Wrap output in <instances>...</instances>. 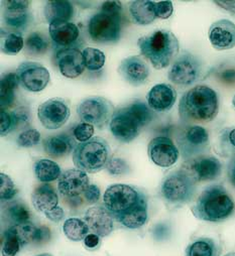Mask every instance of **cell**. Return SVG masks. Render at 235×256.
I'll return each mask as SVG.
<instances>
[{
    "label": "cell",
    "mask_w": 235,
    "mask_h": 256,
    "mask_svg": "<svg viewBox=\"0 0 235 256\" xmlns=\"http://www.w3.org/2000/svg\"><path fill=\"white\" fill-rule=\"evenodd\" d=\"M63 231L66 237L74 242L82 241L89 233V227L85 220L79 218H69L64 222Z\"/></svg>",
    "instance_id": "obj_31"
},
{
    "label": "cell",
    "mask_w": 235,
    "mask_h": 256,
    "mask_svg": "<svg viewBox=\"0 0 235 256\" xmlns=\"http://www.w3.org/2000/svg\"><path fill=\"white\" fill-rule=\"evenodd\" d=\"M177 144L184 160L203 156L209 148V134L200 125H189L177 134Z\"/></svg>",
    "instance_id": "obj_8"
},
{
    "label": "cell",
    "mask_w": 235,
    "mask_h": 256,
    "mask_svg": "<svg viewBox=\"0 0 235 256\" xmlns=\"http://www.w3.org/2000/svg\"><path fill=\"white\" fill-rule=\"evenodd\" d=\"M214 4L220 8L235 14V0H231V2H214Z\"/></svg>",
    "instance_id": "obj_56"
},
{
    "label": "cell",
    "mask_w": 235,
    "mask_h": 256,
    "mask_svg": "<svg viewBox=\"0 0 235 256\" xmlns=\"http://www.w3.org/2000/svg\"><path fill=\"white\" fill-rule=\"evenodd\" d=\"M185 170L194 178L196 182L217 180L222 174L221 162L212 156H200L184 164Z\"/></svg>",
    "instance_id": "obj_14"
},
{
    "label": "cell",
    "mask_w": 235,
    "mask_h": 256,
    "mask_svg": "<svg viewBox=\"0 0 235 256\" xmlns=\"http://www.w3.org/2000/svg\"><path fill=\"white\" fill-rule=\"evenodd\" d=\"M44 14L48 22H70L74 16V8L67 0H54L48 2L44 8Z\"/></svg>",
    "instance_id": "obj_26"
},
{
    "label": "cell",
    "mask_w": 235,
    "mask_h": 256,
    "mask_svg": "<svg viewBox=\"0 0 235 256\" xmlns=\"http://www.w3.org/2000/svg\"><path fill=\"white\" fill-rule=\"evenodd\" d=\"M209 40L217 50H227L235 46V24L229 20H220L211 24Z\"/></svg>",
    "instance_id": "obj_19"
},
{
    "label": "cell",
    "mask_w": 235,
    "mask_h": 256,
    "mask_svg": "<svg viewBox=\"0 0 235 256\" xmlns=\"http://www.w3.org/2000/svg\"><path fill=\"white\" fill-rule=\"evenodd\" d=\"M70 108L60 98H52L42 103L38 108V117L42 125L50 130L64 126L70 117Z\"/></svg>",
    "instance_id": "obj_12"
},
{
    "label": "cell",
    "mask_w": 235,
    "mask_h": 256,
    "mask_svg": "<svg viewBox=\"0 0 235 256\" xmlns=\"http://www.w3.org/2000/svg\"><path fill=\"white\" fill-rule=\"evenodd\" d=\"M144 194L142 190L134 186L114 184L106 188L103 204L113 219L117 221L138 203Z\"/></svg>",
    "instance_id": "obj_6"
},
{
    "label": "cell",
    "mask_w": 235,
    "mask_h": 256,
    "mask_svg": "<svg viewBox=\"0 0 235 256\" xmlns=\"http://www.w3.org/2000/svg\"><path fill=\"white\" fill-rule=\"evenodd\" d=\"M112 103L101 96H92L84 99L77 107V113L83 122L97 128H103L110 123L114 113Z\"/></svg>",
    "instance_id": "obj_10"
},
{
    "label": "cell",
    "mask_w": 235,
    "mask_h": 256,
    "mask_svg": "<svg viewBox=\"0 0 235 256\" xmlns=\"http://www.w3.org/2000/svg\"><path fill=\"white\" fill-rule=\"evenodd\" d=\"M118 73L128 84L140 86L146 82L150 76V69L142 58L138 56H132L122 60Z\"/></svg>",
    "instance_id": "obj_18"
},
{
    "label": "cell",
    "mask_w": 235,
    "mask_h": 256,
    "mask_svg": "<svg viewBox=\"0 0 235 256\" xmlns=\"http://www.w3.org/2000/svg\"><path fill=\"white\" fill-rule=\"evenodd\" d=\"M8 216L14 224L30 222V213L28 208L22 203H14L8 209Z\"/></svg>",
    "instance_id": "obj_40"
},
{
    "label": "cell",
    "mask_w": 235,
    "mask_h": 256,
    "mask_svg": "<svg viewBox=\"0 0 235 256\" xmlns=\"http://www.w3.org/2000/svg\"><path fill=\"white\" fill-rule=\"evenodd\" d=\"M154 8L156 16L160 20H166L170 18L174 12L172 2H154Z\"/></svg>",
    "instance_id": "obj_46"
},
{
    "label": "cell",
    "mask_w": 235,
    "mask_h": 256,
    "mask_svg": "<svg viewBox=\"0 0 235 256\" xmlns=\"http://www.w3.org/2000/svg\"><path fill=\"white\" fill-rule=\"evenodd\" d=\"M122 4L120 2H105L101 6V12L110 16H122Z\"/></svg>",
    "instance_id": "obj_49"
},
{
    "label": "cell",
    "mask_w": 235,
    "mask_h": 256,
    "mask_svg": "<svg viewBox=\"0 0 235 256\" xmlns=\"http://www.w3.org/2000/svg\"><path fill=\"white\" fill-rule=\"evenodd\" d=\"M20 248H22V244L18 240V238L6 230L4 234V239L2 244V256H16Z\"/></svg>",
    "instance_id": "obj_41"
},
{
    "label": "cell",
    "mask_w": 235,
    "mask_h": 256,
    "mask_svg": "<svg viewBox=\"0 0 235 256\" xmlns=\"http://www.w3.org/2000/svg\"><path fill=\"white\" fill-rule=\"evenodd\" d=\"M219 148L223 156H235V127H228L220 134Z\"/></svg>",
    "instance_id": "obj_37"
},
{
    "label": "cell",
    "mask_w": 235,
    "mask_h": 256,
    "mask_svg": "<svg viewBox=\"0 0 235 256\" xmlns=\"http://www.w3.org/2000/svg\"><path fill=\"white\" fill-rule=\"evenodd\" d=\"M140 54L148 58L156 70H162L172 65L177 58L180 50V42L172 32L158 30L142 36L138 40Z\"/></svg>",
    "instance_id": "obj_3"
},
{
    "label": "cell",
    "mask_w": 235,
    "mask_h": 256,
    "mask_svg": "<svg viewBox=\"0 0 235 256\" xmlns=\"http://www.w3.org/2000/svg\"><path fill=\"white\" fill-rule=\"evenodd\" d=\"M34 172L36 178L42 184H48L58 180L62 174L61 168L56 162L42 158L34 162Z\"/></svg>",
    "instance_id": "obj_30"
},
{
    "label": "cell",
    "mask_w": 235,
    "mask_h": 256,
    "mask_svg": "<svg viewBox=\"0 0 235 256\" xmlns=\"http://www.w3.org/2000/svg\"><path fill=\"white\" fill-rule=\"evenodd\" d=\"M84 220L89 230L99 237H106L114 230V219L104 206L89 208L85 213Z\"/></svg>",
    "instance_id": "obj_20"
},
{
    "label": "cell",
    "mask_w": 235,
    "mask_h": 256,
    "mask_svg": "<svg viewBox=\"0 0 235 256\" xmlns=\"http://www.w3.org/2000/svg\"><path fill=\"white\" fill-rule=\"evenodd\" d=\"M20 85L30 92H40L46 88L50 76L42 65L36 62H24L16 72Z\"/></svg>",
    "instance_id": "obj_13"
},
{
    "label": "cell",
    "mask_w": 235,
    "mask_h": 256,
    "mask_svg": "<svg viewBox=\"0 0 235 256\" xmlns=\"http://www.w3.org/2000/svg\"><path fill=\"white\" fill-rule=\"evenodd\" d=\"M40 134L38 132V130H34V128H30V130L22 132L18 136L16 140V144L20 148H30L36 146L40 142Z\"/></svg>",
    "instance_id": "obj_42"
},
{
    "label": "cell",
    "mask_w": 235,
    "mask_h": 256,
    "mask_svg": "<svg viewBox=\"0 0 235 256\" xmlns=\"http://www.w3.org/2000/svg\"><path fill=\"white\" fill-rule=\"evenodd\" d=\"M0 119H2V124H0V134H2V136H6L14 130L12 113L2 109V112H0Z\"/></svg>",
    "instance_id": "obj_47"
},
{
    "label": "cell",
    "mask_w": 235,
    "mask_h": 256,
    "mask_svg": "<svg viewBox=\"0 0 235 256\" xmlns=\"http://www.w3.org/2000/svg\"><path fill=\"white\" fill-rule=\"evenodd\" d=\"M50 239V230L46 226H38L36 244H42Z\"/></svg>",
    "instance_id": "obj_53"
},
{
    "label": "cell",
    "mask_w": 235,
    "mask_h": 256,
    "mask_svg": "<svg viewBox=\"0 0 235 256\" xmlns=\"http://www.w3.org/2000/svg\"><path fill=\"white\" fill-rule=\"evenodd\" d=\"M101 196V192L98 186L90 184L84 193V197L88 204H95L99 201Z\"/></svg>",
    "instance_id": "obj_50"
},
{
    "label": "cell",
    "mask_w": 235,
    "mask_h": 256,
    "mask_svg": "<svg viewBox=\"0 0 235 256\" xmlns=\"http://www.w3.org/2000/svg\"><path fill=\"white\" fill-rule=\"evenodd\" d=\"M24 48V40L20 34L2 32V50L6 54H16Z\"/></svg>",
    "instance_id": "obj_35"
},
{
    "label": "cell",
    "mask_w": 235,
    "mask_h": 256,
    "mask_svg": "<svg viewBox=\"0 0 235 256\" xmlns=\"http://www.w3.org/2000/svg\"><path fill=\"white\" fill-rule=\"evenodd\" d=\"M48 34L52 40L60 48H74L80 36L79 28L71 22H56L50 24Z\"/></svg>",
    "instance_id": "obj_22"
},
{
    "label": "cell",
    "mask_w": 235,
    "mask_h": 256,
    "mask_svg": "<svg viewBox=\"0 0 235 256\" xmlns=\"http://www.w3.org/2000/svg\"><path fill=\"white\" fill-rule=\"evenodd\" d=\"M224 256H235V253H228V254H226Z\"/></svg>",
    "instance_id": "obj_60"
},
{
    "label": "cell",
    "mask_w": 235,
    "mask_h": 256,
    "mask_svg": "<svg viewBox=\"0 0 235 256\" xmlns=\"http://www.w3.org/2000/svg\"><path fill=\"white\" fill-rule=\"evenodd\" d=\"M42 146L44 152L50 158H64L76 148L75 140L67 134L50 136L44 140Z\"/></svg>",
    "instance_id": "obj_24"
},
{
    "label": "cell",
    "mask_w": 235,
    "mask_h": 256,
    "mask_svg": "<svg viewBox=\"0 0 235 256\" xmlns=\"http://www.w3.org/2000/svg\"><path fill=\"white\" fill-rule=\"evenodd\" d=\"M18 193L14 182L6 174H0V198L2 202L12 200Z\"/></svg>",
    "instance_id": "obj_39"
},
{
    "label": "cell",
    "mask_w": 235,
    "mask_h": 256,
    "mask_svg": "<svg viewBox=\"0 0 235 256\" xmlns=\"http://www.w3.org/2000/svg\"><path fill=\"white\" fill-rule=\"evenodd\" d=\"M150 160L160 168H170L178 162L180 150L168 136H156L148 146Z\"/></svg>",
    "instance_id": "obj_15"
},
{
    "label": "cell",
    "mask_w": 235,
    "mask_h": 256,
    "mask_svg": "<svg viewBox=\"0 0 235 256\" xmlns=\"http://www.w3.org/2000/svg\"><path fill=\"white\" fill-rule=\"evenodd\" d=\"M148 219V203L146 195L144 194L138 203L117 222L128 229H138L146 225Z\"/></svg>",
    "instance_id": "obj_25"
},
{
    "label": "cell",
    "mask_w": 235,
    "mask_h": 256,
    "mask_svg": "<svg viewBox=\"0 0 235 256\" xmlns=\"http://www.w3.org/2000/svg\"><path fill=\"white\" fill-rule=\"evenodd\" d=\"M126 107L142 127L146 126L154 118L152 108L142 101L136 100Z\"/></svg>",
    "instance_id": "obj_38"
},
{
    "label": "cell",
    "mask_w": 235,
    "mask_h": 256,
    "mask_svg": "<svg viewBox=\"0 0 235 256\" xmlns=\"http://www.w3.org/2000/svg\"><path fill=\"white\" fill-rule=\"evenodd\" d=\"M220 108L217 92L207 85H197L186 93L179 102V115L184 122L213 121Z\"/></svg>",
    "instance_id": "obj_1"
},
{
    "label": "cell",
    "mask_w": 235,
    "mask_h": 256,
    "mask_svg": "<svg viewBox=\"0 0 235 256\" xmlns=\"http://www.w3.org/2000/svg\"><path fill=\"white\" fill-rule=\"evenodd\" d=\"M48 48V42L46 38L38 32H34L28 36L24 42L26 52L32 56H42L46 52Z\"/></svg>",
    "instance_id": "obj_33"
},
{
    "label": "cell",
    "mask_w": 235,
    "mask_h": 256,
    "mask_svg": "<svg viewBox=\"0 0 235 256\" xmlns=\"http://www.w3.org/2000/svg\"><path fill=\"white\" fill-rule=\"evenodd\" d=\"M105 170L111 176H124L130 172V166L124 158H111L108 160Z\"/></svg>",
    "instance_id": "obj_43"
},
{
    "label": "cell",
    "mask_w": 235,
    "mask_h": 256,
    "mask_svg": "<svg viewBox=\"0 0 235 256\" xmlns=\"http://www.w3.org/2000/svg\"><path fill=\"white\" fill-rule=\"evenodd\" d=\"M54 65L64 77L69 79L78 78L86 69L83 54L76 48H58L54 54Z\"/></svg>",
    "instance_id": "obj_16"
},
{
    "label": "cell",
    "mask_w": 235,
    "mask_h": 256,
    "mask_svg": "<svg viewBox=\"0 0 235 256\" xmlns=\"http://www.w3.org/2000/svg\"><path fill=\"white\" fill-rule=\"evenodd\" d=\"M232 105H233V107L235 108V95L233 96V99H232Z\"/></svg>",
    "instance_id": "obj_59"
},
{
    "label": "cell",
    "mask_w": 235,
    "mask_h": 256,
    "mask_svg": "<svg viewBox=\"0 0 235 256\" xmlns=\"http://www.w3.org/2000/svg\"><path fill=\"white\" fill-rule=\"evenodd\" d=\"M46 217L52 221V222H54V223H58L61 222L64 218H65V212L63 210V208L56 206V208H54L52 210L50 211H48L44 213Z\"/></svg>",
    "instance_id": "obj_52"
},
{
    "label": "cell",
    "mask_w": 235,
    "mask_h": 256,
    "mask_svg": "<svg viewBox=\"0 0 235 256\" xmlns=\"http://www.w3.org/2000/svg\"><path fill=\"white\" fill-rule=\"evenodd\" d=\"M130 12L134 22L140 26H148L156 18L154 2L136 0L130 6Z\"/></svg>",
    "instance_id": "obj_27"
},
{
    "label": "cell",
    "mask_w": 235,
    "mask_h": 256,
    "mask_svg": "<svg viewBox=\"0 0 235 256\" xmlns=\"http://www.w3.org/2000/svg\"><path fill=\"white\" fill-rule=\"evenodd\" d=\"M32 203L38 212L46 213L58 206V197L56 188L50 184L38 186L32 194Z\"/></svg>",
    "instance_id": "obj_23"
},
{
    "label": "cell",
    "mask_w": 235,
    "mask_h": 256,
    "mask_svg": "<svg viewBox=\"0 0 235 256\" xmlns=\"http://www.w3.org/2000/svg\"><path fill=\"white\" fill-rule=\"evenodd\" d=\"M84 245L89 249H96L100 245V237L94 233H90L84 239Z\"/></svg>",
    "instance_id": "obj_54"
},
{
    "label": "cell",
    "mask_w": 235,
    "mask_h": 256,
    "mask_svg": "<svg viewBox=\"0 0 235 256\" xmlns=\"http://www.w3.org/2000/svg\"><path fill=\"white\" fill-rule=\"evenodd\" d=\"M38 229L34 223L32 222H26L20 224H14L12 227L8 229L10 233H12L14 236L18 238V240L20 242L22 247L30 244L36 243Z\"/></svg>",
    "instance_id": "obj_32"
},
{
    "label": "cell",
    "mask_w": 235,
    "mask_h": 256,
    "mask_svg": "<svg viewBox=\"0 0 235 256\" xmlns=\"http://www.w3.org/2000/svg\"><path fill=\"white\" fill-rule=\"evenodd\" d=\"M227 176L232 186H235V156L231 158L227 166Z\"/></svg>",
    "instance_id": "obj_57"
},
{
    "label": "cell",
    "mask_w": 235,
    "mask_h": 256,
    "mask_svg": "<svg viewBox=\"0 0 235 256\" xmlns=\"http://www.w3.org/2000/svg\"><path fill=\"white\" fill-rule=\"evenodd\" d=\"M34 256H52V255L50 254V253H42V254H38V255H34Z\"/></svg>",
    "instance_id": "obj_58"
},
{
    "label": "cell",
    "mask_w": 235,
    "mask_h": 256,
    "mask_svg": "<svg viewBox=\"0 0 235 256\" xmlns=\"http://www.w3.org/2000/svg\"><path fill=\"white\" fill-rule=\"evenodd\" d=\"M14 130L28 127L30 123V112L26 107H18L12 112Z\"/></svg>",
    "instance_id": "obj_44"
},
{
    "label": "cell",
    "mask_w": 235,
    "mask_h": 256,
    "mask_svg": "<svg viewBox=\"0 0 235 256\" xmlns=\"http://www.w3.org/2000/svg\"><path fill=\"white\" fill-rule=\"evenodd\" d=\"M6 4V10L10 12H18V10H28L30 2L26 0H8L4 2Z\"/></svg>",
    "instance_id": "obj_51"
},
{
    "label": "cell",
    "mask_w": 235,
    "mask_h": 256,
    "mask_svg": "<svg viewBox=\"0 0 235 256\" xmlns=\"http://www.w3.org/2000/svg\"><path fill=\"white\" fill-rule=\"evenodd\" d=\"M221 247L217 242L208 237H200L193 240L186 248V256H219Z\"/></svg>",
    "instance_id": "obj_28"
},
{
    "label": "cell",
    "mask_w": 235,
    "mask_h": 256,
    "mask_svg": "<svg viewBox=\"0 0 235 256\" xmlns=\"http://www.w3.org/2000/svg\"><path fill=\"white\" fill-rule=\"evenodd\" d=\"M73 134L75 136V138L80 142H86L88 140H90L91 138H93L94 136V126L86 123V122H82L80 124H78L73 130Z\"/></svg>",
    "instance_id": "obj_45"
},
{
    "label": "cell",
    "mask_w": 235,
    "mask_h": 256,
    "mask_svg": "<svg viewBox=\"0 0 235 256\" xmlns=\"http://www.w3.org/2000/svg\"><path fill=\"white\" fill-rule=\"evenodd\" d=\"M219 79L226 84H235V69L222 71L218 74Z\"/></svg>",
    "instance_id": "obj_55"
},
{
    "label": "cell",
    "mask_w": 235,
    "mask_h": 256,
    "mask_svg": "<svg viewBox=\"0 0 235 256\" xmlns=\"http://www.w3.org/2000/svg\"><path fill=\"white\" fill-rule=\"evenodd\" d=\"M196 184L184 168L174 170L162 182L160 195L168 205L181 207L193 200L197 190Z\"/></svg>",
    "instance_id": "obj_5"
},
{
    "label": "cell",
    "mask_w": 235,
    "mask_h": 256,
    "mask_svg": "<svg viewBox=\"0 0 235 256\" xmlns=\"http://www.w3.org/2000/svg\"><path fill=\"white\" fill-rule=\"evenodd\" d=\"M148 105L160 113L170 111L177 100V91L170 84H158L146 95Z\"/></svg>",
    "instance_id": "obj_21"
},
{
    "label": "cell",
    "mask_w": 235,
    "mask_h": 256,
    "mask_svg": "<svg viewBox=\"0 0 235 256\" xmlns=\"http://www.w3.org/2000/svg\"><path fill=\"white\" fill-rule=\"evenodd\" d=\"M20 81L16 73H8L2 78L0 82V107L4 110L12 107L16 100L14 91Z\"/></svg>",
    "instance_id": "obj_29"
},
{
    "label": "cell",
    "mask_w": 235,
    "mask_h": 256,
    "mask_svg": "<svg viewBox=\"0 0 235 256\" xmlns=\"http://www.w3.org/2000/svg\"><path fill=\"white\" fill-rule=\"evenodd\" d=\"M90 186L87 172L79 168H71L64 172L58 180V190L67 198L80 197Z\"/></svg>",
    "instance_id": "obj_17"
},
{
    "label": "cell",
    "mask_w": 235,
    "mask_h": 256,
    "mask_svg": "<svg viewBox=\"0 0 235 256\" xmlns=\"http://www.w3.org/2000/svg\"><path fill=\"white\" fill-rule=\"evenodd\" d=\"M170 235V227L166 223L156 224L152 229V236L158 241H164L168 239Z\"/></svg>",
    "instance_id": "obj_48"
},
{
    "label": "cell",
    "mask_w": 235,
    "mask_h": 256,
    "mask_svg": "<svg viewBox=\"0 0 235 256\" xmlns=\"http://www.w3.org/2000/svg\"><path fill=\"white\" fill-rule=\"evenodd\" d=\"M111 150L108 142L101 138H93L76 146L73 152L75 166L87 174H96L105 168L110 160Z\"/></svg>",
    "instance_id": "obj_4"
},
{
    "label": "cell",
    "mask_w": 235,
    "mask_h": 256,
    "mask_svg": "<svg viewBox=\"0 0 235 256\" xmlns=\"http://www.w3.org/2000/svg\"><path fill=\"white\" fill-rule=\"evenodd\" d=\"M109 127L114 138L124 144L134 140L140 136L142 128L128 107H122L114 111Z\"/></svg>",
    "instance_id": "obj_11"
},
{
    "label": "cell",
    "mask_w": 235,
    "mask_h": 256,
    "mask_svg": "<svg viewBox=\"0 0 235 256\" xmlns=\"http://www.w3.org/2000/svg\"><path fill=\"white\" fill-rule=\"evenodd\" d=\"M85 67L89 71H99L104 67L106 60L105 54L94 48H86L82 52Z\"/></svg>",
    "instance_id": "obj_34"
},
{
    "label": "cell",
    "mask_w": 235,
    "mask_h": 256,
    "mask_svg": "<svg viewBox=\"0 0 235 256\" xmlns=\"http://www.w3.org/2000/svg\"><path fill=\"white\" fill-rule=\"evenodd\" d=\"M202 72L203 65L201 60L186 50L172 62L168 73V78L174 85L189 87L199 81Z\"/></svg>",
    "instance_id": "obj_7"
},
{
    "label": "cell",
    "mask_w": 235,
    "mask_h": 256,
    "mask_svg": "<svg viewBox=\"0 0 235 256\" xmlns=\"http://www.w3.org/2000/svg\"><path fill=\"white\" fill-rule=\"evenodd\" d=\"M88 34L97 44L118 42L122 34V16H110L101 12L94 14L88 22Z\"/></svg>",
    "instance_id": "obj_9"
},
{
    "label": "cell",
    "mask_w": 235,
    "mask_h": 256,
    "mask_svg": "<svg viewBox=\"0 0 235 256\" xmlns=\"http://www.w3.org/2000/svg\"><path fill=\"white\" fill-rule=\"evenodd\" d=\"M191 211L199 220L223 222L235 213V202L222 184H212L200 194Z\"/></svg>",
    "instance_id": "obj_2"
},
{
    "label": "cell",
    "mask_w": 235,
    "mask_h": 256,
    "mask_svg": "<svg viewBox=\"0 0 235 256\" xmlns=\"http://www.w3.org/2000/svg\"><path fill=\"white\" fill-rule=\"evenodd\" d=\"M4 22L6 26L14 30H24L30 24V14L28 10L10 12L6 10L4 14Z\"/></svg>",
    "instance_id": "obj_36"
}]
</instances>
